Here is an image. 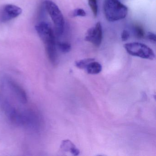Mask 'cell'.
<instances>
[{
    "instance_id": "4fadbf2b",
    "label": "cell",
    "mask_w": 156,
    "mask_h": 156,
    "mask_svg": "<svg viewBox=\"0 0 156 156\" xmlns=\"http://www.w3.org/2000/svg\"><path fill=\"white\" fill-rule=\"evenodd\" d=\"M88 5L95 17L97 16L98 5L97 0H88Z\"/></svg>"
},
{
    "instance_id": "9c48e42d",
    "label": "cell",
    "mask_w": 156,
    "mask_h": 156,
    "mask_svg": "<svg viewBox=\"0 0 156 156\" xmlns=\"http://www.w3.org/2000/svg\"><path fill=\"white\" fill-rule=\"evenodd\" d=\"M85 69L88 74H97L102 71V66L99 63L94 61L89 63Z\"/></svg>"
},
{
    "instance_id": "7c38bea8",
    "label": "cell",
    "mask_w": 156,
    "mask_h": 156,
    "mask_svg": "<svg viewBox=\"0 0 156 156\" xmlns=\"http://www.w3.org/2000/svg\"><path fill=\"white\" fill-rule=\"evenodd\" d=\"M58 49L63 53H67L71 51L72 46L69 43L66 42H60L57 44Z\"/></svg>"
},
{
    "instance_id": "52a82bcc",
    "label": "cell",
    "mask_w": 156,
    "mask_h": 156,
    "mask_svg": "<svg viewBox=\"0 0 156 156\" xmlns=\"http://www.w3.org/2000/svg\"><path fill=\"white\" fill-rule=\"evenodd\" d=\"M61 150L65 152H70L74 156H77L80 153V151L75 145L69 140H63L61 145Z\"/></svg>"
},
{
    "instance_id": "277c9868",
    "label": "cell",
    "mask_w": 156,
    "mask_h": 156,
    "mask_svg": "<svg viewBox=\"0 0 156 156\" xmlns=\"http://www.w3.org/2000/svg\"><path fill=\"white\" fill-rule=\"evenodd\" d=\"M127 52L132 56L152 60L155 55L152 49L144 44L139 42L128 43L124 45Z\"/></svg>"
},
{
    "instance_id": "5b68a950",
    "label": "cell",
    "mask_w": 156,
    "mask_h": 156,
    "mask_svg": "<svg viewBox=\"0 0 156 156\" xmlns=\"http://www.w3.org/2000/svg\"><path fill=\"white\" fill-rule=\"evenodd\" d=\"M103 38L102 27L100 22H98L94 27L90 28L87 32L85 40L91 43L96 47L100 46Z\"/></svg>"
},
{
    "instance_id": "8992f818",
    "label": "cell",
    "mask_w": 156,
    "mask_h": 156,
    "mask_svg": "<svg viewBox=\"0 0 156 156\" xmlns=\"http://www.w3.org/2000/svg\"><path fill=\"white\" fill-rule=\"evenodd\" d=\"M22 10L20 7L12 4L5 5L0 12V21L6 22L20 16Z\"/></svg>"
},
{
    "instance_id": "8fae6325",
    "label": "cell",
    "mask_w": 156,
    "mask_h": 156,
    "mask_svg": "<svg viewBox=\"0 0 156 156\" xmlns=\"http://www.w3.org/2000/svg\"><path fill=\"white\" fill-rule=\"evenodd\" d=\"M94 60V59H93V58H87V59L79 60V61H76L75 62V65L77 68H79V69H85L88 64Z\"/></svg>"
},
{
    "instance_id": "6da1fadb",
    "label": "cell",
    "mask_w": 156,
    "mask_h": 156,
    "mask_svg": "<svg viewBox=\"0 0 156 156\" xmlns=\"http://www.w3.org/2000/svg\"><path fill=\"white\" fill-rule=\"evenodd\" d=\"M35 29L44 44L49 60L53 65H56L58 63V54L55 36L51 27L47 23L42 22L36 25Z\"/></svg>"
},
{
    "instance_id": "7a4b0ae2",
    "label": "cell",
    "mask_w": 156,
    "mask_h": 156,
    "mask_svg": "<svg viewBox=\"0 0 156 156\" xmlns=\"http://www.w3.org/2000/svg\"><path fill=\"white\" fill-rule=\"evenodd\" d=\"M103 9L106 19L111 22L123 20L127 15V8L119 0H105Z\"/></svg>"
},
{
    "instance_id": "3957f363",
    "label": "cell",
    "mask_w": 156,
    "mask_h": 156,
    "mask_svg": "<svg viewBox=\"0 0 156 156\" xmlns=\"http://www.w3.org/2000/svg\"><path fill=\"white\" fill-rule=\"evenodd\" d=\"M44 6L54 24L56 34L62 35L65 25L64 19L62 12L58 6L51 1L44 2Z\"/></svg>"
},
{
    "instance_id": "2e32d148",
    "label": "cell",
    "mask_w": 156,
    "mask_h": 156,
    "mask_svg": "<svg viewBox=\"0 0 156 156\" xmlns=\"http://www.w3.org/2000/svg\"><path fill=\"white\" fill-rule=\"evenodd\" d=\"M147 38L150 41H151L153 42L156 43V36L155 34L153 33L152 32H150L148 33L147 34Z\"/></svg>"
},
{
    "instance_id": "9a60e30c",
    "label": "cell",
    "mask_w": 156,
    "mask_h": 156,
    "mask_svg": "<svg viewBox=\"0 0 156 156\" xmlns=\"http://www.w3.org/2000/svg\"><path fill=\"white\" fill-rule=\"evenodd\" d=\"M129 37V33L126 30H124L121 33V38L122 41H126Z\"/></svg>"
},
{
    "instance_id": "5bb4252c",
    "label": "cell",
    "mask_w": 156,
    "mask_h": 156,
    "mask_svg": "<svg viewBox=\"0 0 156 156\" xmlns=\"http://www.w3.org/2000/svg\"><path fill=\"white\" fill-rule=\"evenodd\" d=\"M86 12L83 9H77L74 10L72 13V16L74 17H85Z\"/></svg>"
},
{
    "instance_id": "ba28073f",
    "label": "cell",
    "mask_w": 156,
    "mask_h": 156,
    "mask_svg": "<svg viewBox=\"0 0 156 156\" xmlns=\"http://www.w3.org/2000/svg\"><path fill=\"white\" fill-rule=\"evenodd\" d=\"M9 84L20 102L23 104L27 103L28 101L27 95L22 87L12 81H10Z\"/></svg>"
},
{
    "instance_id": "30bf717a",
    "label": "cell",
    "mask_w": 156,
    "mask_h": 156,
    "mask_svg": "<svg viewBox=\"0 0 156 156\" xmlns=\"http://www.w3.org/2000/svg\"><path fill=\"white\" fill-rule=\"evenodd\" d=\"M133 32L135 36L138 39L144 38L145 35V31L142 26L138 24H136L133 27Z\"/></svg>"
}]
</instances>
